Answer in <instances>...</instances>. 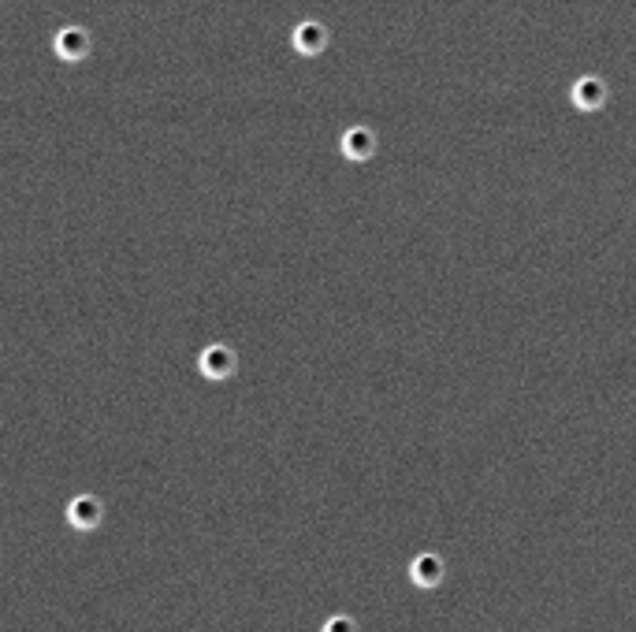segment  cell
Masks as SVG:
<instances>
[{"instance_id": "8992f818", "label": "cell", "mask_w": 636, "mask_h": 632, "mask_svg": "<svg viewBox=\"0 0 636 632\" xmlns=\"http://www.w3.org/2000/svg\"><path fill=\"white\" fill-rule=\"evenodd\" d=\"M101 517H104V506H101V498H94V495H78V498L68 506V521L75 524L78 532L97 529Z\"/></svg>"}, {"instance_id": "5b68a950", "label": "cell", "mask_w": 636, "mask_h": 632, "mask_svg": "<svg viewBox=\"0 0 636 632\" xmlns=\"http://www.w3.org/2000/svg\"><path fill=\"white\" fill-rule=\"evenodd\" d=\"M376 131L372 126H365V123H357V126H347V134H343V153L350 157V160H369L372 153H376Z\"/></svg>"}, {"instance_id": "6da1fadb", "label": "cell", "mask_w": 636, "mask_h": 632, "mask_svg": "<svg viewBox=\"0 0 636 632\" xmlns=\"http://www.w3.org/2000/svg\"><path fill=\"white\" fill-rule=\"evenodd\" d=\"M235 365H239L235 350L224 346V343L205 346L201 357H198V369H201V376H208V379H227L231 372H235Z\"/></svg>"}, {"instance_id": "52a82bcc", "label": "cell", "mask_w": 636, "mask_h": 632, "mask_svg": "<svg viewBox=\"0 0 636 632\" xmlns=\"http://www.w3.org/2000/svg\"><path fill=\"white\" fill-rule=\"evenodd\" d=\"M443 573H447V565H443L439 555H417L413 565H410V577H413V584H420V587H436V584L443 580Z\"/></svg>"}, {"instance_id": "3957f363", "label": "cell", "mask_w": 636, "mask_h": 632, "mask_svg": "<svg viewBox=\"0 0 636 632\" xmlns=\"http://www.w3.org/2000/svg\"><path fill=\"white\" fill-rule=\"evenodd\" d=\"M328 27L321 23V19H302L298 27H294V34H290V41H294V49L298 53H306V56H316L321 49H328Z\"/></svg>"}, {"instance_id": "7a4b0ae2", "label": "cell", "mask_w": 636, "mask_h": 632, "mask_svg": "<svg viewBox=\"0 0 636 632\" xmlns=\"http://www.w3.org/2000/svg\"><path fill=\"white\" fill-rule=\"evenodd\" d=\"M607 82L599 78V75H581L577 82H574V93H569V97H574V104H577V109L581 112H596V109H603V104H607Z\"/></svg>"}, {"instance_id": "ba28073f", "label": "cell", "mask_w": 636, "mask_h": 632, "mask_svg": "<svg viewBox=\"0 0 636 632\" xmlns=\"http://www.w3.org/2000/svg\"><path fill=\"white\" fill-rule=\"evenodd\" d=\"M324 632H362V628H357V621H354V618H347V614H335V618H328Z\"/></svg>"}, {"instance_id": "277c9868", "label": "cell", "mask_w": 636, "mask_h": 632, "mask_svg": "<svg viewBox=\"0 0 636 632\" xmlns=\"http://www.w3.org/2000/svg\"><path fill=\"white\" fill-rule=\"evenodd\" d=\"M53 45H56V53L63 56V60H82L90 53V30H82V27H60L56 30V37H53Z\"/></svg>"}]
</instances>
